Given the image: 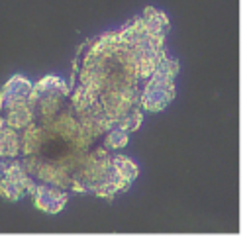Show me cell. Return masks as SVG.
<instances>
[{
	"label": "cell",
	"mask_w": 251,
	"mask_h": 245,
	"mask_svg": "<svg viewBox=\"0 0 251 245\" xmlns=\"http://www.w3.org/2000/svg\"><path fill=\"white\" fill-rule=\"evenodd\" d=\"M178 73V61L163 53L155 73L147 78L141 90V110L161 112L175 98V76Z\"/></svg>",
	"instance_id": "6da1fadb"
},
{
	"label": "cell",
	"mask_w": 251,
	"mask_h": 245,
	"mask_svg": "<svg viewBox=\"0 0 251 245\" xmlns=\"http://www.w3.org/2000/svg\"><path fill=\"white\" fill-rule=\"evenodd\" d=\"M67 190H61L57 186H51V184H39L35 186L33 190V202L39 210L47 212V214H57L63 210V206L67 204Z\"/></svg>",
	"instance_id": "7a4b0ae2"
},
{
	"label": "cell",
	"mask_w": 251,
	"mask_h": 245,
	"mask_svg": "<svg viewBox=\"0 0 251 245\" xmlns=\"http://www.w3.org/2000/svg\"><path fill=\"white\" fill-rule=\"evenodd\" d=\"M31 84L27 82V78L24 76H14L6 82V86L2 88L0 92V110L4 112L8 106L16 104V102H22V100H27L29 94H31Z\"/></svg>",
	"instance_id": "3957f363"
},
{
	"label": "cell",
	"mask_w": 251,
	"mask_h": 245,
	"mask_svg": "<svg viewBox=\"0 0 251 245\" xmlns=\"http://www.w3.org/2000/svg\"><path fill=\"white\" fill-rule=\"evenodd\" d=\"M127 139H129V133H127L126 129H122V127H112L110 131L104 133L102 145H104L108 151H110V149H120V147H124V145L127 143Z\"/></svg>",
	"instance_id": "277c9868"
}]
</instances>
